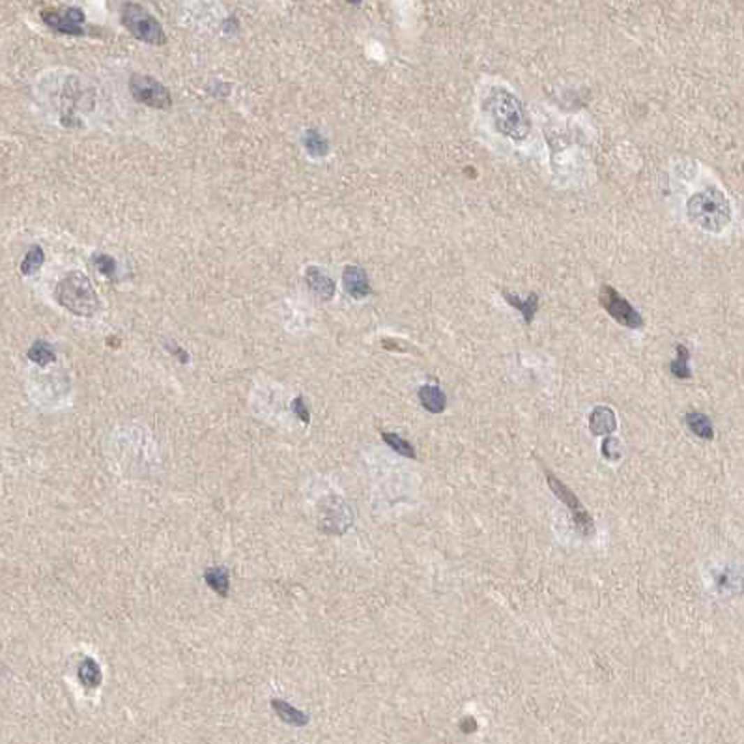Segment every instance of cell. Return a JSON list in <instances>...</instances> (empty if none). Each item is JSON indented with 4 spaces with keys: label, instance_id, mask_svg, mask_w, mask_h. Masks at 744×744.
I'll return each mask as SVG.
<instances>
[{
    "label": "cell",
    "instance_id": "obj_20",
    "mask_svg": "<svg viewBox=\"0 0 744 744\" xmlns=\"http://www.w3.org/2000/svg\"><path fill=\"white\" fill-rule=\"evenodd\" d=\"M688 361H690V352H688V348H686L685 344H679L677 346V358L671 361V365H669V370H671V374L675 376V378H679V380H688L692 376L690 372V367H688Z\"/></svg>",
    "mask_w": 744,
    "mask_h": 744
},
{
    "label": "cell",
    "instance_id": "obj_17",
    "mask_svg": "<svg viewBox=\"0 0 744 744\" xmlns=\"http://www.w3.org/2000/svg\"><path fill=\"white\" fill-rule=\"evenodd\" d=\"M26 358H29L32 363L40 365V367H47V365L56 361V352H54L53 346L45 342V340H36L34 344L29 348Z\"/></svg>",
    "mask_w": 744,
    "mask_h": 744
},
{
    "label": "cell",
    "instance_id": "obj_12",
    "mask_svg": "<svg viewBox=\"0 0 744 744\" xmlns=\"http://www.w3.org/2000/svg\"><path fill=\"white\" fill-rule=\"evenodd\" d=\"M417 395H419L423 408L430 413H441L447 408L446 393L438 386H421Z\"/></svg>",
    "mask_w": 744,
    "mask_h": 744
},
{
    "label": "cell",
    "instance_id": "obj_25",
    "mask_svg": "<svg viewBox=\"0 0 744 744\" xmlns=\"http://www.w3.org/2000/svg\"><path fill=\"white\" fill-rule=\"evenodd\" d=\"M292 410H294V413L298 416V419H301L303 423L311 421V413H309V408H307V404H305V400L301 399V397H298V399L292 400Z\"/></svg>",
    "mask_w": 744,
    "mask_h": 744
},
{
    "label": "cell",
    "instance_id": "obj_28",
    "mask_svg": "<svg viewBox=\"0 0 744 744\" xmlns=\"http://www.w3.org/2000/svg\"><path fill=\"white\" fill-rule=\"evenodd\" d=\"M475 729H477V724H475L473 718H464V722H462V731L471 733V731H475Z\"/></svg>",
    "mask_w": 744,
    "mask_h": 744
},
{
    "label": "cell",
    "instance_id": "obj_22",
    "mask_svg": "<svg viewBox=\"0 0 744 744\" xmlns=\"http://www.w3.org/2000/svg\"><path fill=\"white\" fill-rule=\"evenodd\" d=\"M381 440L386 441L387 446L391 447L393 451H397L399 455H402V457L416 458V449L411 447L410 441H406L404 438H400L399 434L381 432Z\"/></svg>",
    "mask_w": 744,
    "mask_h": 744
},
{
    "label": "cell",
    "instance_id": "obj_6",
    "mask_svg": "<svg viewBox=\"0 0 744 744\" xmlns=\"http://www.w3.org/2000/svg\"><path fill=\"white\" fill-rule=\"evenodd\" d=\"M598 301L602 305L606 312L609 317L614 318L616 322H619L625 328L630 329H639L644 328V318L639 314L632 305L628 303L627 299L623 298L621 294L617 292L616 288L604 284L598 292Z\"/></svg>",
    "mask_w": 744,
    "mask_h": 744
},
{
    "label": "cell",
    "instance_id": "obj_4",
    "mask_svg": "<svg viewBox=\"0 0 744 744\" xmlns=\"http://www.w3.org/2000/svg\"><path fill=\"white\" fill-rule=\"evenodd\" d=\"M122 24L128 29L129 34H133L137 40L144 41V43H150V45L167 43V36H165L161 23L141 4H135V2L123 4Z\"/></svg>",
    "mask_w": 744,
    "mask_h": 744
},
{
    "label": "cell",
    "instance_id": "obj_10",
    "mask_svg": "<svg viewBox=\"0 0 744 744\" xmlns=\"http://www.w3.org/2000/svg\"><path fill=\"white\" fill-rule=\"evenodd\" d=\"M305 281H307V287L311 290L317 298L320 299H333L335 296V282L329 275H326L320 268L317 266H311L309 270L305 271Z\"/></svg>",
    "mask_w": 744,
    "mask_h": 744
},
{
    "label": "cell",
    "instance_id": "obj_21",
    "mask_svg": "<svg viewBox=\"0 0 744 744\" xmlns=\"http://www.w3.org/2000/svg\"><path fill=\"white\" fill-rule=\"evenodd\" d=\"M45 262V252L40 245H32L24 255L23 262H21V273L23 275H32L36 271L40 270L41 264Z\"/></svg>",
    "mask_w": 744,
    "mask_h": 744
},
{
    "label": "cell",
    "instance_id": "obj_8",
    "mask_svg": "<svg viewBox=\"0 0 744 744\" xmlns=\"http://www.w3.org/2000/svg\"><path fill=\"white\" fill-rule=\"evenodd\" d=\"M41 19L49 29L68 36L84 34V13L79 8H45L41 10Z\"/></svg>",
    "mask_w": 744,
    "mask_h": 744
},
{
    "label": "cell",
    "instance_id": "obj_18",
    "mask_svg": "<svg viewBox=\"0 0 744 744\" xmlns=\"http://www.w3.org/2000/svg\"><path fill=\"white\" fill-rule=\"evenodd\" d=\"M77 675L84 688H98L101 685V669L94 658H84L77 669Z\"/></svg>",
    "mask_w": 744,
    "mask_h": 744
},
{
    "label": "cell",
    "instance_id": "obj_24",
    "mask_svg": "<svg viewBox=\"0 0 744 744\" xmlns=\"http://www.w3.org/2000/svg\"><path fill=\"white\" fill-rule=\"evenodd\" d=\"M602 455L608 458V460H612V462L619 460V458H621V446H619V441H617L616 438H606V440L602 441Z\"/></svg>",
    "mask_w": 744,
    "mask_h": 744
},
{
    "label": "cell",
    "instance_id": "obj_3",
    "mask_svg": "<svg viewBox=\"0 0 744 744\" xmlns=\"http://www.w3.org/2000/svg\"><path fill=\"white\" fill-rule=\"evenodd\" d=\"M54 296L66 311L75 317H92L100 309V299L94 287L90 284V279L79 271L68 273L56 284Z\"/></svg>",
    "mask_w": 744,
    "mask_h": 744
},
{
    "label": "cell",
    "instance_id": "obj_16",
    "mask_svg": "<svg viewBox=\"0 0 744 744\" xmlns=\"http://www.w3.org/2000/svg\"><path fill=\"white\" fill-rule=\"evenodd\" d=\"M686 425L690 428L692 432L696 434L697 438L701 440H713L715 438V428H713V423L705 413L701 411H690L686 413Z\"/></svg>",
    "mask_w": 744,
    "mask_h": 744
},
{
    "label": "cell",
    "instance_id": "obj_15",
    "mask_svg": "<svg viewBox=\"0 0 744 744\" xmlns=\"http://www.w3.org/2000/svg\"><path fill=\"white\" fill-rule=\"evenodd\" d=\"M204 582L208 584V587H211V589L217 593V595H221V597H229L230 576L227 568H223V567L206 568Z\"/></svg>",
    "mask_w": 744,
    "mask_h": 744
},
{
    "label": "cell",
    "instance_id": "obj_11",
    "mask_svg": "<svg viewBox=\"0 0 744 744\" xmlns=\"http://www.w3.org/2000/svg\"><path fill=\"white\" fill-rule=\"evenodd\" d=\"M617 421L616 413L608 406H597L595 410L591 411L589 416V430H591L595 436H609L612 432H616Z\"/></svg>",
    "mask_w": 744,
    "mask_h": 744
},
{
    "label": "cell",
    "instance_id": "obj_14",
    "mask_svg": "<svg viewBox=\"0 0 744 744\" xmlns=\"http://www.w3.org/2000/svg\"><path fill=\"white\" fill-rule=\"evenodd\" d=\"M503 298H505V301L510 305V307H516V309L522 312V317H524L526 324L533 322L535 314H537V311H539V296H537V294L531 292L528 298L522 299V298H518L516 294L505 292L503 290Z\"/></svg>",
    "mask_w": 744,
    "mask_h": 744
},
{
    "label": "cell",
    "instance_id": "obj_23",
    "mask_svg": "<svg viewBox=\"0 0 744 744\" xmlns=\"http://www.w3.org/2000/svg\"><path fill=\"white\" fill-rule=\"evenodd\" d=\"M92 262H94V266L98 268V271H100L101 275H105V277H114V273H116V270H118L116 260H114L112 257H109V255H103V252L94 255Z\"/></svg>",
    "mask_w": 744,
    "mask_h": 744
},
{
    "label": "cell",
    "instance_id": "obj_2",
    "mask_svg": "<svg viewBox=\"0 0 744 744\" xmlns=\"http://www.w3.org/2000/svg\"><path fill=\"white\" fill-rule=\"evenodd\" d=\"M686 213L692 223L707 232H722L731 221V206L720 189L709 188L692 195L686 202Z\"/></svg>",
    "mask_w": 744,
    "mask_h": 744
},
{
    "label": "cell",
    "instance_id": "obj_19",
    "mask_svg": "<svg viewBox=\"0 0 744 744\" xmlns=\"http://www.w3.org/2000/svg\"><path fill=\"white\" fill-rule=\"evenodd\" d=\"M303 144L307 148V153L312 155V158H324L329 153V142L326 141V137L317 131V129H311L307 131V135L303 139Z\"/></svg>",
    "mask_w": 744,
    "mask_h": 744
},
{
    "label": "cell",
    "instance_id": "obj_26",
    "mask_svg": "<svg viewBox=\"0 0 744 744\" xmlns=\"http://www.w3.org/2000/svg\"><path fill=\"white\" fill-rule=\"evenodd\" d=\"M716 584H718V589H735L738 580L729 570H726V572H722V575L718 576V582H716Z\"/></svg>",
    "mask_w": 744,
    "mask_h": 744
},
{
    "label": "cell",
    "instance_id": "obj_7",
    "mask_svg": "<svg viewBox=\"0 0 744 744\" xmlns=\"http://www.w3.org/2000/svg\"><path fill=\"white\" fill-rule=\"evenodd\" d=\"M542 469H545L546 480H548V487L552 488V492L556 494L557 499H561L563 503L567 505L568 510H570V515H572V520H575L578 531H580V533L584 535V537H589V535H591L593 531H595V524H593L591 516L587 515V510L584 509V505L580 503V499H578V496H576V494L572 492L570 488L565 487L561 480L557 479L556 475L552 473L550 469L546 468V466H542Z\"/></svg>",
    "mask_w": 744,
    "mask_h": 744
},
{
    "label": "cell",
    "instance_id": "obj_27",
    "mask_svg": "<svg viewBox=\"0 0 744 744\" xmlns=\"http://www.w3.org/2000/svg\"><path fill=\"white\" fill-rule=\"evenodd\" d=\"M165 346H167V350H169V352L172 354V356H176V358L180 356V361H182V363H188L189 354L185 352L183 348H180V346H176V344H172V342H167Z\"/></svg>",
    "mask_w": 744,
    "mask_h": 744
},
{
    "label": "cell",
    "instance_id": "obj_1",
    "mask_svg": "<svg viewBox=\"0 0 744 744\" xmlns=\"http://www.w3.org/2000/svg\"><path fill=\"white\" fill-rule=\"evenodd\" d=\"M483 111L487 112L494 129L499 135L513 139V141H524L531 131L528 111L515 94H510L505 89H490L483 100Z\"/></svg>",
    "mask_w": 744,
    "mask_h": 744
},
{
    "label": "cell",
    "instance_id": "obj_5",
    "mask_svg": "<svg viewBox=\"0 0 744 744\" xmlns=\"http://www.w3.org/2000/svg\"><path fill=\"white\" fill-rule=\"evenodd\" d=\"M129 90H131V96L142 105L159 109V111H167L172 107V96H170L169 89L155 81L153 77L137 73L129 79Z\"/></svg>",
    "mask_w": 744,
    "mask_h": 744
},
{
    "label": "cell",
    "instance_id": "obj_13",
    "mask_svg": "<svg viewBox=\"0 0 744 744\" xmlns=\"http://www.w3.org/2000/svg\"><path fill=\"white\" fill-rule=\"evenodd\" d=\"M271 707L277 713V716L281 718L284 724H290V726L303 727L309 724V715H305L303 711L296 709L292 705L284 701V699H271Z\"/></svg>",
    "mask_w": 744,
    "mask_h": 744
},
{
    "label": "cell",
    "instance_id": "obj_9",
    "mask_svg": "<svg viewBox=\"0 0 744 744\" xmlns=\"http://www.w3.org/2000/svg\"><path fill=\"white\" fill-rule=\"evenodd\" d=\"M342 284H344L346 292L354 299H363L372 294L369 277L359 266H346L344 273H342Z\"/></svg>",
    "mask_w": 744,
    "mask_h": 744
}]
</instances>
